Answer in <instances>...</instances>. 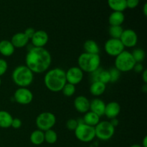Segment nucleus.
I'll return each mask as SVG.
<instances>
[{"label":"nucleus","mask_w":147,"mask_h":147,"mask_svg":"<svg viewBox=\"0 0 147 147\" xmlns=\"http://www.w3.org/2000/svg\"><path fill=\"white\" fill-rule=\"evenodd\" d=\"M134 70L136 73H142V72L144 70V65L142 64V63H136L135 64L134 67Z\"/></svg>","instance_id":"e433bc0d"},{"label":"nucleus","mask_w":147,"mask_h":147,"mask_svg":"<svg viewBox=\"0 0 147 147\" xmlns=\"http://www.w3.org/2000/svg\"><path fill=\"white\" fill-rule=\"evenodd\" d=\"M74 131L77 139L84 143L92 142L96 138L95 127L88 126L83 121H78V125Z\"/></svg>","instance_id":"423d86ee"},{"label":"nucleus","mask_w":147,"mask_h":147,"mask_svg":"<svg viewBox=\"0 0 147 147\" xmlns=\"http://www.w3.org/2000/svg\"><path fill=\"white\" fill-rule=\"evenodd\" d=\"M13 82L20 88H27L34 80V73L26 65H20L12 72Z\"/></svg>","instance_id":"7ed1b4c3"},{"label":"nucleus","mask_w":147,"mask_h":147,"mask_svg":"<svg viewBox=\"0 0 147 147\" xmlns=\"http://www.w3.org/2000/svg\"><path fill=\"white\" fill-rule=\"evenodd\" d=\"M78 125V121L74 119H70L66 122V127L70 131H75Z\"/></svg>","instance_id":"2f4dec72"},{"label":"nucleus","mask_w":147,"mask_h":147,"mask_svg":"<svg viewBox=\"0 0 147 147\" xmlns=\"http://www.w3.org/2000/svg\"><path fill=\"white\" fill-rule=\"evenodd\" d=\"M30 140L32 144L39 146V145L42 144L45 142V134L44 132L42 131L37 129L32 131V133L30 134Z\"/></svg>","instance_id":"393cba45"},{"label":"nucleus","mask_w":147,"mask_h":147,"mask_svg":"<svg viewBox=\"0 0 147 147\" xmlns=\"http://www.w3.org/2000/svg\"><path fill=\"white\" fill-rule=\"evenodd\" d=\"M34 32H35V30H34V28H32V27H28V28H27L24 30V34L27 36V37L29 40H31L32 37L34 35Z\"/></svg>","instance_id":"c9c22d12"},{"label":"nucleus","mask_w":147,"mask_h":147,"mask_svg":"<svg viewBox=\"0 0 147 147\" xmlns=\"http://www.w3.org/2000/svg\"><path fill=\"white\" fill-rule=\"evenodd\" d=\"M45 142L50 144H53L57 141V134L54 130L50 129L44 132Z\"/></svg>","instance_id":"cd10ccee"},{"label":"nucleus","mask_w":147,"mask_h":147,"mask_svg":"<svg viewBox=\"0 0 147 147\" xmlns=\"http://www.w3.org/2000/svg\"><path fill=\"white\" fill-rule=\"evenodd\" d=\"M67 83L74 86L79 84L83 79V72L79 67H71L65 72Z\"/></svg>","instance_id":"9b49d317"},{"label":"nucleus","mask_w":147,"mask_h":147,"mask_svg":"<svg viewBox=\"0 0 147 147\" xmlns=\"http://www.w3.org/2000/svg\"><path fill=\"white\" fill-rule=\"evenodd\" d=\"M139 0H126V7L129 9H134L139 5Z\"/></svg>","instance_id":"72a5a7b5"},{"label":"nucleus","mask_w":147,"mask_h":147,"mask_svg":"<svg viewBox=\"0 0 147 147\" xmlns=\"http://www.w3.org/2000/svg\"><path fill=\"white\" fill-rule=\"evenodd\" d=\"M142 79H143L144 82L145 84H146L147 83V70L146 69H144V71L142 73Z\"/></svg>","instance_id":"4c0bfd02"},{"label":"nucleus","mask_w":147,"mask_h":147,"mask_svg":"<svg viewBox=\"0 0 147 147\" xmlns=\"http://www.w3.org/2000/svg\"><path fill=\"white\" fill-rule=\"evenodd\" d=\"M1 78H0V86H1Z\"/></svg>","instance_id":"37998d69"},{"label":"nucleus","mask_w":147,"mask_h":147,"mask_svg":"<svg viewBox=\"0 0 147 147\" xmlns=\"http://www.w3.org/2000/svg\"><path fill=\"white\" fill-rule=\"evenodd\" d=\"M75 109L81 113H86L90 110V100L84 96H79L74 100Z\"/></svg>","instance_id":"2eb2a0df"},{"label":"nucleus","mask_w":147,"mask_h":147,"mask_svg":"<svg viewBox=\"0 0 147 147\" xmlns=\"http://www.w3.org/2000/svg\"><path fill=\"white\" fill-rule=\"evenodd\" d=\"M106 89V85L100 81L92 82L90 86V92L93 96H100L105 92Z\"/></svg>","instance_id":"4be33fe9"},{"label":"nucleus","mask_w":147,"mask_h":147,"mask_svg":"<svg viewBox=\"0 0 147 147\" xmlns=\"http://www.w3.org/2000/svg\"><path fill=\"white\" fill-rule=\"evenodd\" d=\"M131 53L123 50L115 59V68L120 72H129L134 69L136 64Z\"/></svg>","instance_id":"39448f33"},{"label":"nucleus","mask_w":147,"mask_h":147,"mask_svg":"<svg viewBox=\"0 0 147 147\" xmlns=\"http://www.w3.org/2000/svg\"><path fill=\"white\" fill-rule=\"evenodd\" d=\"M142 147H147V136H144L143 141H142Z\"/></svg>","instance_id":"ea45409f"},{"label":"nucleus","mask_w":147,"mask_h":147,"mask_svg":"<svg viewBox=\"0 0 147 147\" xmlns=\"http://www.w3.org/2000/svg\"><path fill=\"white\" fill-rule=\"evenodd\" d=\"M132 56L134 59L135 62L137 63H142V62L144 61L146 57V53L143 49L136 48L134 50V51L131 53Z\"/></svg>","instance_id":"c85d7f7f"},{"label":"nucleus","mask_w":147,"mask_h":147,"mask_svg":"<svg viewBox=\"0 0 147 147\" xmlns=\"http://www.w3.org/2000/svg\"><path fill=\"white\" fill-rule=\"evenodd\" d=\"M130 147H142V145H140V144H133V145H131Z\"/></svg>","instance_id":"79ce46f5"},{"label":"nucleus","mask_w":147,"mask_h":147,"mask_svg":"<svg viewBox=\"0 0 147 147\" xmlns=\"http://www.w3.org/2000/svg\"><path fill=\"white\" fill-rule=\"evenodd\" d=\"M22 126V121L20 119L18 118H13L12 122H11V127H12L13 129H20Z\"/></svg>","instance_id":"f704fd0d"},{"label":"nucleus","mask_w":147,"mask_h":147,"mask_svg":"<svg viewBox=\"0 0 147 147\" xmlns=\"http://www.w3.org/2000/svg\"><path fill=\"white\" fill-rule=\"evenodd\" d=\"M14 99L19 104H30L33 100V94L27 88H19L14 92Z\"/></svg>","instance_id":"9d476101"},{"label":"nucleus","mask_w":147,"mask_h":147,"mask_svg":"<svg viewBox=\"0 0 147 147\" xmlns=\"http://www.w3.org/2000/svg\"><path fill=\"white\" fill-rule=\"evenodd\" d=\"M109 73H110L111 77L110 83H115V82L117 81L121 76V72L119 71V70L116 68H115V67L111 68V70H109Z\"/></svg>","instance_id":"7c9ffc66"},{"label":"nucleus","mask_w":147,"mask_h":147,"mask_svg":"<svg viewBox=\"0 0 147 147\" xmlns=\"http://www.w3.org/2000/svg\"><path fill=\"white\" fill-rule=\"evenodd\" d=\"M143 12H144V16H147V4L146 3H145L144 5Z\"/></svg>","instance_id":"a19ab883"},{"label":"nucleus","mask_w":147,"mask_h":147,"mask_svg":"<svg viewBox=\"0 0 147 147\" xmlns=\"http://www.w3.org/2000/svg\"><path fill=\"white\" fill-rule=\"evenodd\" d=\"M35 123L39 130L45 132L54 127L56 123V117L51 112H42L36 118Z\"/></svg>","instance_id":"6e6552de"},{"label":"nucleus","mask_w":147,"mask_h":147,"mask_svg":"<svg viewBox=\"0 0 147 147\" xmlns=\"http://www.w3.org/2000/svg\"><path fill=\"white\" fill-rule=\"evenodd\" d=\"M121 112V106L116 101L109 102L106 104L104 115L109 119H116Z\"/></svg>","instance_id":"dca6fc26"},{"label":"nucleus","mask_w":147,"mask_h":147,"mask_svg":"<svg viewBox=\"0 0 147 147\" xmlns=\"http://www.w3.org/2000/svg\"><path fill=\"white\" fill-rule=\"evenodd\" d=\"M85 53H90V54H98L100 51L98 45L96 41L93 40H88L83 44Z\"/></svg>","instance_id":"a878e982"},{"label":"nucleus","mask_w":147,"mask_h":147,"mask_svg":"<svg viewBox=\"0 0 147 147\" xmlns=\"http://www.w3.org/2000/svg\"><path fill=\"white\" fill-rule=\"evenodd\" d=\"M13 117L9 112L0 111V128L8 129L11 127Z\"/></svg>","instance_id":"5701e85b"},{"label":"nucleus","mask_w":147,"mask_h":147,"mask_svg":"<svg viewBox=\"0 0 147 147\" xmlns=\"http://www.w3.org/2000/svg\"><path fill=\"white\" fill-rule=\"evenodd\" d=\"M96 137L101 141H108L115 134V127L109 121H102L95 126Z\"/></svg>","instance_id":"0eeeda50"},{"label":"nucleus","mask_w":147,"mask_h":147,"mask_svg":"<svg viewBox=\"0 0 147 147\" xmlns=\"http://www.w3.org/2000/svg\"><path fill=\"white\" fill-rule=\"evenodd\" d=\"M106 103L100 98H95L90 102V110L98 116H100L104 115Z\"/></svg>","instance_id":"f3484780"},{"label":"nucleus","mask_w":147,"mask_h":147,"mask_svg":"<svg viewBox=\"0 0 147 147\" xmlns=\"http://www.w3.org/2000/svg\"><path fill=\"white\" fill-rule=\"evenodd\" d=\"M44 83L46 88L52 92H60L67 83L65 71L60 67L48 70L45 75Z\"/></svg>","instance_id":"f03ea898"},{"label":"nucleus","mask_w":147,"mask_h":147,"mask_svg":"<svg viewBox=\"0 0 147 147\" xmlns=\"http://www.w3.org/2000/svg\"><path fill=\"white\" fill-rule=\"evenodd\" d=\"M125 20V16L121 11H113L109 17L111 26H121Z\"/></svg>","instance_id":"aec40b11"},{"label":"nucleus","mask_w":147,"mask_h":147,"mask_svg":"<svg viewBox=\"0 0 147 147\" xmlns=\"http://www.w3.org/2000/svg\"><path fill=\"white\" fill-rule=\"evenodd\" d=\"M51 63V55L45 47H33L26 55V66L33 73H42L47 71Z\"/></svg>","instance_id":"f257e3e1"},{"label":"nucleus","mask_w":147,"mask_h":147,"mask_svg":"<svg viewBox=\"0 0 147 147\" xmlns=\"http://www.w3.org/2000/svg\"><path fill=\"white\" fill-rule=\"evenodd\" d=\"M7 68H8V64H7V61L4 59L0 58V77L5 74Z\"/></svg>","instance_id":"473e14b6"},{"label":"nucleus","mask_w":147,"mask_h":147,"mask_svg":"<svg viewBox=\"0 0 147 147\" xmlns=\"http://www.w3.org/2000/svg\"><path fill=\"white\" fill-rule=\"evenodd\" d=\"M119 40L125 47H134L138 42V36L134 30L126 29L123 30Z\"/></svg>","instance_id":"f8f14e48"},{"label":"nucleus","mask_w":147,"mask_h":147,"mask_svg":"<svg viewBox=\"0 0 147 147\" xmlns=\"http://www.w3.org/2000/svg\"><path fill=\"white\" fill-rule=\"evenodd\" d=\"M91 74V78L93 81H100L104 84L111 82V77L109 71L107 70H103L101 67H99L97 70L93 72Z\"/></svg>","instance_id":"4468645a"},{"label":"nucleus","mask_w":147,"mask_h":147,"mask_svg":"<svg viewBox=\"0 0 147 147\" xmlns=\"http://www.w3.org/2000/svg\"><path fill=\"white\" fill-rule=\"evenodd\" d=\"M125 47L119 39L110 38L104 45V50L109 55L116 57L124 50Z\"/></svg>","instance_id":"1a4fd4ad"},{"label":"nucleus","mask_w":147,"mask_h":147,"mask_svg":"<svg viewBox=\"0 0 147 147\" xmlns=\"http://www.w3.org/2000/svg\"><path fill=\"white\" fill-rule=\"evenodd\" d=\"M49 40L48 34L44 30L35 31L34 35L32 37L31 41L33 47H44Z\"/></svg>","instance_id":"ddd939ff"},{"label":"nucleus","mask_w":147,"mask_h":147,"mask_svg":"<svg viewBox=\"0 0 147 147\" xmlns=\"http://www.w3.org/2000/svg\"><path fill=\"white\" fill-rule=\"evenodd\" d=\"M30 40L24 32H17L12 36L11 39V42L15 48H22L25 47L29 42Z\"/></svg>","instance_id":"a211bd4d"},{"label":"nucleus","mask_w":147,"mask_h":147,"mask_svg":"<svg viewBox=\"0 0 147 147\" xmlns=\"http://www.w3.org/2000/svg\"><path fill=\"white\" fill-rule=\"evenodd\" d=\"M76 86L73 84H70V83H66V84L65 85L64 87L63 88L61 91L63 92V95L66 97H71L76 93Z\"/></svg>","instance_id":"c756f323"},{"label":"nucleus","mask_w":147,"mask_h":147,"mask_svg":"<svg viewBox=\"0 0 147 147\" xmlns=\"http://www.w3.org/2000/svg\"><path fill=\"white\" fill-rule=\"evenodd\" d=\"M111 124L113 125L114 127H116V126H117L118 124H119V121H118V120L116 119H111Z\"/></svg>","instance_id":"58836bf2"},{"label":"nucleus","mask_w":147,"mask_h":147,"mask_svg":"<svg viewBox=\"0 0 147 147\" xmlns=\"http://www.w3.org/2000/svg\"><path fill=\"white\" fill-rule=\"evenodd\" d=\"M78 67L83 72L92 73L100 67V57L98 54H90L83 53L78 59Z\"/></svg>","instance_id":"20e7f679"},{"label":"nucleus","mask_w":147,"mask_h":147,"mask_svg":"<svg viewBox=\"0 0 147 147\" xmlns=\"http://www.w3.org/2000/svg\"><path fill=\"white\" fill-rule=\"evenodd\" d=\"M100 116H98L97 114L90 111H88L85 113L83 118V122L88 126L95 127L100 122Z\"/></svg>","instance_id":"412c9836"},{"label":"nucleus","mask_w":147,"mask_h":147,"mask_svg":"<svg viewBox=\"0 0 147 147\" xmlns=\"http://www.w3.org/2000/svg\"><path fill=\"white\" fill-rule=\"evenodd\" d=\"M109 7L113 11H121L123 12L126 7V0H107Z\"/></svg>","instance_id":"b1692460"},{"label":"nucleus","mask_w":147,"mask_h":147,"mask_svg":"<svg viewBox=\"0 0 147 147\" xmlns=\"http://www.w3.org/2000/svg\"><path fill=\"white\" fill-rule=\"evenodd\" d=\"M15 51V47L11 44V41L3 40L0 41V54L5 57L12 55Z\"/></svg>","instance_id":"6ab92c4d"},{"label":"nucleus","mask_w":147,"mask_h":147,"mask_svg":"<svg viewBox=\"0 0 147 147\" xmlns=\"http://www.w3.org/2000/svg\"><path fill=\"white\" fill-rule=\"evenodd\" d=\"M123 32V29L121 26H110L109 29V33L111 38L120 39Z\"/></svg>","instance_id":"bb28decb"}]
</instances>
